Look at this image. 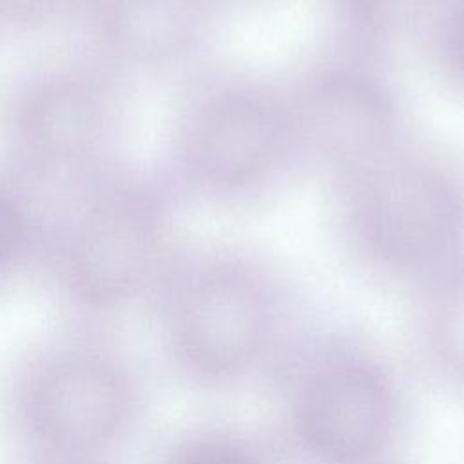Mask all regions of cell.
<instances>
[{
    "mask_svg": "<svg viewBox=\"0 0 464 464\" xmlns=\"http://www.w3.org/2000/svg\"><path fill=\"white\" fill-rule=\"evenodd\" d=\"M410 370L343 328L297 332L272 373L270 430L285 464H401Z\"/></svg>",
    "mask_w": 464,
    "mask_h": 464,
    "instance_id": "cell-1",
    "label": "cell"
},
{
    "mask_svg": "<svg viewBox=\"0 0 464 464\" xmlns=\"http://www.w3.org/2000/svg\"><path fill=\"white\" fill-rule=\"evenodd\" d=\"M129 83L83 49L25 67L0 100L2 169L63 199L123 163Z\"/></svg>",
    "mask_w": 464,
    "mask_h": 464,
    "instance_id": "cell-2",
    "label": "cell"
},
{
    "mask_svg": "<svg viewBox=\"0 0 464 464\" xmlns=\"http://www.w3.org/2000/svg\"><path fill=\"white\" fill-rule=\"evenodd\" d=\"M42 261L83 310L112 312L158 292L170 272L161 188L121 163L53 210Z\"/></svg>",
    "mask_w": 464,
    "mask_h": 464,
    "instance_id": "cell-3",
    "label": "cell"
},
{
    "mask_svg": "<svg viewBox=\"0 0 464 464\" xmlns=\"http://www.w3.org/2000/svg\"><path fill=\"white\" fill-rule=\"evenodd\" d=\"M158 292L169 361L205 392L265 382L297 334L276 283L243 261L170 268Z\"/></svg>",
    "mask_w": 464,
    "mask_h": 464,
    "instance_id": "cell-4",
    "label": "cell"
},
{
    "mask_svg": "<svg viewBox=\"0 0 464 464\" xmlns=\"http://www.w3.org/2000/svg\"><path fill=\"white\" fill-rule=\"evenodd\" d=\"M138 410L140 392L129 372L85 350L42 361L16 401L24 433L67 462L107 450L129 431Z\"/></svg>",
    "mask_w": 464,
    "mask_h": 464,
    "instance_id": "cell-5",
    "label": "cell"
},
{
    "mask_svg": "<svg viewBox=\"0 0 464 464\" xmlns=\"http://www.w3.org/2000/svg\"><path fill=\"white\" fill-rule=\"evenodd\" d=\"M460 223L459 194L433 167L393 163L364 185L361 234L368 256L386 272L433 268L453 246Z\"/></svg>",
    "mask_w": 464,
    "mask_h": 464,
    "instance_id": "cell-6",
    "label": "cell"
},
{
    "mask_svg": "<svg viewBox=\"0 0 464 464\" xmlns=\"http://www.w3.org/2000/svg\"><path fill=\"white\" fill-rule=\"evenodd\" d=\"M281 140V121L268 105L250 96H219L181 121L178 163L198 187L232 190L274 163Z\"/></svg>",
    "mask_w": 464,
    "mask_h": 464,
    "instance_id": "cell-7",
    "label": "cell"
},
{
    "mask_svg": "<svg viewBox=\"0 0 464 464\" xmlns=\"http://www.w3.org/2000/svg\"><path fill=\"white\" fill-rule=\"evenodd\" d=\"M82 49L127 83L172 67L194 45L199 0H85Z\"/></svg>",
    "mask_w": 464,
    "mask_h": 464,
    "instance_id": "cell-8",
    "label": "cell"
},
{
    "mask_svg": "<svg viewBox=\"0 0 464 464\" xmlns=\"http://www.w3.org/2000/svg\"><path fill=\"white\" fill-rule=\"evenodd\" d=\"M410 373L464 404V270L437 276L420 294L406 332Z\"/></svg>",
    "mask_w": 464,
    "mask_h": 464,
    "instance_id": "cell-9",
    "label": "cell"
},
{
    "mask_svg": "<svg viewBox=\"0 0 464 464\" xmlns=\"http://www.w3.org/2000/svg\"><path fill=\"white\" fill-rule=\"evenodd\" d=\"M390 114L381 92L355 76L323 82L310 96L306 125L321 150L334 158H362L386 134Z\"/></svg>",
    "mask_w": 464,
    "mask_h": 464,
    "instance_id": "cell-10",
    "label": "cell"
},
{
    "mask_svg": "<svg viewBox=\"0 0 464 464\" xmlns=\"http://www.w3.org/2000/svg\"><path fill=\"white\" fill-rule=\"evenodd\" d=\"M44 199L0 167V279L42 259L53 214Z\"/></svg>",
    "mask_w": 464,
    "mask_h": 464,
    "instance_id": "cell-11",
    "label": "cell"
},
{
    "mask_svg": "<svg viewBox=\"0 0 464 464\" xmlns=\"http://www.w3.org/2000/svg\"><path fill=\"white\" fill-rule=\"evenodd\" d=\"M163 464H285V460L268 433L214 424L183 437Z\"/></svg>",
    "mask_w": 464,
    "mask_h": 464,
    "instance_id": "cell-12",
    "label": "cell"
},
{
    "mask_svg": "<svg viewBox=\"0 0 464 464\" xmlns=\"http://www.w3.org/2000/svg\"><path fill=\"white\" fill-rule=\"evenodd\" d=\"M85 0H0V34H33L74 22Z\"/></svg>",
    "mask_w": 464,
    "mask_h": 464,
    "instance_id": "cell-13",
    "label": "cell"
},
{
    "mask_svg": "<svg viewBox=\"0 0 464 464\" xmlns=\"http://www.w3.org/2000/svg\"><path fill=\"white\" fill-rule=\"evenodd\" d=\"M430 0H348V5L359 24L388 33L410 25Z\"/></svg>",
    "mask_w": 464,
    "mask_h": 464,
    "instance_id": "cell-14",
    "label": "cell"
},
{
    "mask_svg": "<svg viewBox=\"0 0 464 464\" xmlns=\"http://www.w3.org/2000/svg\"><path fill=\"white\" fill-rule=\"evenodd\" d=\"M446 47L453 65L464 74V5L455 13L450 22Z\"/></svg>",
    "mask_w": 464,
    "mask_h": 464,
    "instance_id": "cell-15",
    "label": "cell"
}]
</instances>
